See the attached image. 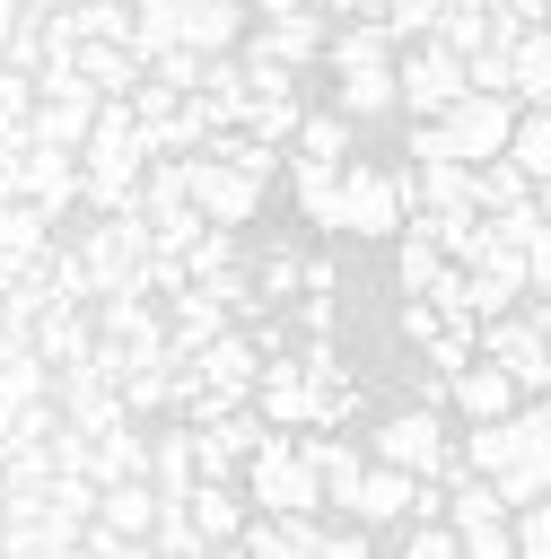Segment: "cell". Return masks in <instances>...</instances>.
I'll use <instances>...</instances> for the list:
<instances>
[{
    "instance_id": "cell-4",
    "label": "cell",
    "mask_w": 551,
    "mask_h": 559,
    "mask_svg": "<svg viewBox=\"0 0 551 559\" xmlns=\"http://www.w3.org/2000/svg\"><path fill=\"white\" fill-rule=\"evenodd\" d=\"M96 105H105V96L79 79V61H44V70H35V114H26V140H35V148H87Z\"/></svg>"
},
{
    "instance_id": "cell-24",
    "label": "cell",
    "mask_w": 551,
    "mask_h": 559,
    "mask_svg": "<svg viewBox=\"0 0 551 559\" xmlns=\"http://www.w3.org/2000/svg\"><path fill=\"white\" fill-rule=\"evenodd\" d=\"M289 192L306 210V227L341 236V166H315V157H289Z\"/></svg>"
},
{
    "instance_id": "cell-25",
    "label": "cell",
    "mask_w": 551,
    "mask_h": 559,
    "mask_svg": "<svg viewBox=\"0 0 551 559\" xmlns=\"http://www.w3.org/2000/svg\"><path fill=\"white\" fill-rule=\"evenodd\" d=\"M87 480L105 489V480H149V437L131 428V419H114V428H96V454H87Z\"/></svg>"
},
{
    "instance_id": "cell-37",
    "label": "cell",
    "mask_w": 551,
    "mask_h": 559,
    "mask_svg": "<svg viewBox=\"0 0 551 559\" xmlns=\"http://www.w3.org/2000/svg\"><path fill=\"white\" fill-rule=\"evenodd\" d=\"M175 402V367H131L122 376V411L140 419V411H166Z\"/></svg>"
},
{
    "instance_id": "cell-48",
    "label": "cell",
    "mask_w": 551,
    "mask_h": 559,
    "mask_svg": "<svg viewBox=\"0 0 551 559\" xmlns=\"http://www.w3.org/2000/svg\"><path fill=\"white\" fill-rule=\"evenodd\" d=\"M254 17H297V9H315V0H245Z\"/></svg>"
},
{
    "instance_id": "cell-1",
    "label": "cell",
    "mask_w": 551,
    "mask_h": 559,
    "mask_svg": "<svg viewBox=\"0 0 551 559\" xmlns=\"http://www.w3.org/2000/svg\"><path fill=\"white\" fill-rule=\"evenodd\" d=\"M455 454H464L507 507L551 498V393H542V402H516L507 419H472Z\"/></svg>"
},
{
    "instance_id": "cell-28",
    "label": "cell",
    "mask_w": 551,
    "mask_h": 559,
    "mask_svg": "<svg viewBox=\"0 0 551 559\" xmlns=\"http://www.w3.org/2000/svg\"><path fill=\"white\" fill-rule=\"evenodd\" d=\"M306 454H315V472H324V507H341V515H350V489H359L367 454H359L350 437H306Z\"/></svg>"
},
{
    "instance_id": "cell-34",
    "label": "cell",
    "mask_w": 551,
    "mask_h": 559,
    "mask_svg": "<svg viewBox=\"0 0 551 559\" xmlns=\"http://www.w3.org/2000/svg\"><path fill=\"white\" fill-rule=\"evenodd\" d=\"M52 245V218L35 201H0V253H44Z\"/></svg>"
},
{
    "instance_id": "cell-39",
    "label": "cell",
    "mask_w": 551,
    "mask_h": 559,
    "mask_svg": "<svg viewBox=\"0 0 551 559\" xmlns=\"http://www.w3.org/2000/svg\"><path fill=\"white\" fill-rule=\"evenodd\" d=\"M297 288H306V262H297V253L254 262V297H262V306H280V297H297Z\"/></svg>"
},
{
    "instance_id": "cell-22",
    "label": "cell",
    "mask_w": 551,
    "mask_h": 559,
    "mask_svg": "<svg viewBox=\"0 0 551 559\" xmlns=\"http://www.w3.org/2000/svg\"><path fill=\"white\" fill-rule=\"evenodd\" d=\"M157 480H105V498H96V524H114L122 542H149L157 533Z\"/></svg>"
},
{
    "instance_id": "cell-27",
    "label": "cell",
    "mask_w": 551,
    "mask_h": 559,
    "mask_svg": "<svg viewBox=\"0 0 551 559\" xmlns=\"http://www.w3.org/2000/svg\"><path fill=\"white\" fill-rule=\"evenodd\" d=\"M350 114L341 105H315V114H297V140H289V157H315V166H350Z\"/></svg>"
},
{
    "instance_id": "cell-9",
    "label": "cell",
    "mask_w": 551,
    "mask_h": 559,
    "mask_svg": "<svg viewBox=\"0 0 551 559\" xmlns=\"http://www.w3.org/2000/svg\"><path fill=\"white\" fill-rule=\"evenodd\" d=\"M376 463H402V472L437 480V472L455 463V437H446V419H437L429 402H402V411L376 419Z\"/></svg>"
},
{
    "instance_id": "cell-19",
    "label": "cell",
    "mask_w": 551,
    "mask_h": 559,
    "mask_svg": "<svg viewBox=\"0 0 551 559\" xmlns=\"http://www.w3.org/2000/svg\"><path fill=\"white\" fill-rule=\"evenodd\" d=\"M149 480H157V498H184L201 480V428L192 419H175V428L149 437Z\"/></svg>"
},
{
    "instance_id": "cell-31",
    "label": "cell",
    "mask_w": 551,
    "mask_h": 559,
    "mask_svg": "<svg viewBox=\"0 0 551 559\" xmlns=\"http://www.w3.org/2000/svg\"><path fill=\"white\" fill-rule=\"evenodd\" d=\"M499 210H534V175L516 157H490L481 166V218H499Z\"/></svg>"
},
{
    "instance_id": "cell-51",
    "label": "cell",
    "mask_w": 551,
    "mask_h": 559,
    "mask_svg": "<svg viewBox=\"0 0 551 559\" xmlns=\"http://www.w3.org/2000/svg\"><path fill=\"white\" fill-rule=\"evenodd\" d=\"M70 9H96V0H70Z\"/></svg>"
},
{
    "instance_id": "cell-2",
    "label": "cell",
    "mask_w": 551,
    "mask_h": 559,
    "mask_svg": "<svg viewBox=\"0 0 551 559\" xmlns=\"http://www.w3.org/2000/svg\"><path fill=\"white\" fill-rule=\"evenodd\" d=\"M507 131H516V96H481V87H464L446 114L411 122V166H429V157L490 166V157H507Z\"/></svg>"
},
{
    "instance_id": "cell-26",
    "label": "cell",
    "mask_w": 551,
    "mask_h": 559,
    "mask_svg": "<svg viewBox=\"0 0 551 559\" xmlns=\"http://www.w3.org/2000/svg\"><path fill=\"white\" fill-rule=\"evenodd\" d=\"M70 61H79V79H87L96 96H131V87L149 79V61H140L131 44H79Z\"/></svg>"
},
{
    "instance_id": "cell-49",
    "label": "cell",
    "mask_w": 551,
    "mask_h": 559,
    "mask_svg": "<svg viewBox=\"0 0 551 559\" xmlns=\"http://www.w3.org/2000/svg\"><path fill=\"white\" fill-rule=\"evenodd\" d=\"M210 559H254V550H245V542H219V550H210Z\"/></svg>"
},
{
    "instance_id": "cell-13",
    "label": "cell",
    "mask_w": 551,
    "mask_h": 559,
    "mask_svg": "<svg viewBox=\"0 0 551 559\" xmlns=\"http://www.w3.org/2000/svg\"><path fill=\"white\" fill-rule=\"evenodd\" d=\"M35 358L61 376V367H87L96 358V306H44L35 314Z\"/></svg>"
},
{
    "instance_id": "cell-46",
    "label": "cell",
    "mask_w": 551,
    "mask_h": 559,
    "mask_svg": "<svg viewBox=\"0 0 551 559\" xmlns=\"http://www.w3.org/2000/svg\"><path fill=\"white\" fill-rule=\"evenodd\" d=\"M17 349H35V332H26V323H9V314H0V367H9V358H17Z\"/></svg>"
},
{
    "instance_id": "cell-8",
    "label": "cell",
    "mask_w": 551,
    "mask_h": 559,
    "mask_svg": "<svg viewBox=\"0 0 551 559\" xmlns=\"http://www.w3.org/2000/svg\"><path fill=\"white\" fill-rule=\"evenodd\" d=\"M394 79H402V114L411 122H429V114H446L464 87H472V70H464V52L455 44H437V35H420V44H402V61H394Z\"/></svg>"
},
{
    "instance_id": "cell-23",
    "label": "cell",
    "mask_w": 551,
    "mask_h": 559,
    "mask_svg": "<svg viewBox=\"0 0 551 559\" xmlns=\"http://www.w3.org/2000/svg\"><path fill=\"white\" fill-rule=\"evenodd\" d=\"M324 61H332V70H367V61H402V44H394L385 17H341L332 44H324Z\"/></svg>"
},
{
    "instance_id": "cell-38",
    "label": "cell",
    "mask_w": 551,
    "mask_h": 559,
    "mask_svg": "<svg viewBox=\"0 0 551 559\" xmlns=\"http://www.w3.org/2000/svg\"><path fill=\"white\" fill-rule=\"evenodd\" d=\"M201 61H210V52H192V44H166V52H149V79H166L175 96H192V87H201Z\"/></svg>"
},
{
    "instance_id": "cell-30",
    "label": "cell",
    "mask_w": 551,
    "mask_h": 559,
    "mask_svg": "<svg viewBox=\"0 0 551 559\" xmlns=\"http://www.w3.org/2000/svg\"><path fill=\"white\" fill-rule=\"evenodd\" d=\"M507 157L542 183L551 175V105H516V131H507Z\"/></svg>"
},
{
    "instance_id": "cell-10",
    "label": "cell",
    "mask_w": 551,
    "mask_h": 559,
    "mask_svg": "<svg viewBox=\"0 0 551 559\" xmlns=\"http://www.w3.org/2000/svg\"><path fill=\"white\" fill-rule=\"evenodd\" d=\"M481 358H490V367H507L525 402H534V393H551V332H542L534 314H490V323H481Z\"/></svg>"
},
{
    "instance_id": "cell-47",
    "label": "cell",
    "mask_w": 551,
    "mask_h": 559,
    "mask_svg": "<svg viewBox=\"0 0 551 559\" xmlns=\"http://www.w3.org/2000/svg\"><path fill=\"white\" fill-rule=\"evenodd\" d=\"M17 26H26V0H0V61H9V44H17Z\"/></svg>"
},
{
    "instance_id": "cell-44",
    "label": "cell",
    "mask_w": 551,
    "mask_h": 559,
    "mask_svg": "<svg viewBox=\"0 0 551 559\" xmlns=\"http://www.w3.org/2000/svg\"><path fill=\"white\" fill-rule=\"evenodd\" d=\"M0 114H35V70H0Z\"/></svg>"
},
{
    "instance_id": "cell-14",
    "label": "cell",
    "mask_w": 551,
    "mask_h": 559,
    "mask_svg": "<svg viewBox=\"0 0 551 559\" xmlns=\"http://www.w3.org/2000/svg\"><path fill=\"white\" fill-rule=\"evenodd\" d=\"M254 9L245 0H175V44H192V52H236L254 26H245Z\"/></svg>"
},
{
    "instance_id": "cell-16",
    "label": "cell",
    "mask_w": 551,
    "mask_h": 559,
    "mask_svg": "<svg viewBox=\"0 0 551 559\" xmlns=\"http://www.w3.org/2000/svg\"><path fill=\"white\" fill-rule=\"evenodd\" d=\"M446 402L464 411V419H507L525 393H516V376L507 367H490V358H472V367H455L446 376Z\"/></svg>"
},
{
    "instance_id": "cell-15",
    "label": "cell",
    "mask_w": 551,
    "mask_h": 559,
    "mask_svg": "<svg viewBox=\"0 0 551 559\" xmlns=\"http://www.w3.org/2000/svg\"><path fill=\"white\" fill-rule=\"evenodd\" d=\"M254 411L271 428H315V384L297 358H262V384H254Z\"/></svg>"
},
{
    "instance_id": "cell-29",
    "label": "cell",
    "mask_w": 551,
    "mask_h": 559,
    "mask_svg": "<svg viewBox=\"0 0 551 559\" xmlns=\"http://www.w3.org/2000/svg\"><path fill=\"white\" fill-rule=\"evenodd\" d=\"M507 52H516V105H551V26H525Z\"/></svg>"
},
{
    "instance_id": "cell-7",
    "label": "cell",
    "mask_w": 551,
    "mask_h": 559,
    "mask_svg": "<svg viewBox=\"0 0 551 559\" xmlns=\"http://www.w3.org/2000/svg\"><path fill=\"white\" fill-rule=\"evenodd\" d=\"M184 192H192V210H201L210 227H254V210L271 201L262 175H245V166H227V157H210V148L184 157Z\"/></svg>"
},
{
    "instance_id": "cell-17",
    "label": "cell",
    "mask_w": 551,
    "mask_h": 559,
    "mask_svg": "<svg viewBox=\"0 0 551 559\" xmlns=\"http://www.w3.org/2000/svg\"><path fill=\"white\" fill-rule=\"evenodd\" d=\"M332 105H341L350 122L402 114V79H394V61H367V70H332Z\"/></svg>"
},
{
    "instance_id": "cell-45",
    "label": "cell",
    "mask_w": 551,
    "mask_h": 559,
    "mask_svg": "<svg viewBox=\"0 0 551 559\" xmlns=\"http://www.w3.org/2000/svg\"><path fill=\"white\" fill-rule=\"evenodd\" d=\"M315 559H376V542H367V524H341V533H324Z\"/></svg>"
},
{
    "instance_id": "cell-33",
    "label": "cell",
    "mask_w": 551,
    "mask_h": 559,
    "mask_svg": "<svg viewBox=\"0 0 551 559\" xmlns=\"http://www.w3.org/2000/svg\"><path fill=\"white\" fill-rule=\"evenodd\" d=\"M149 542H157L166 559H210V542H201V524H192V507H184V498H166V507H157V533H149Z\"/></svg>"
},
{
    "instance_id": "cell-5",
    "label": "cell",
    "mask_w": 551,
    "mask_h": 559,
    "mask_svg": "<svg viewBox=\"0 0 551 559\" xmlns=\"http://www.w3.org/2000/svg\"><path fill=\"white\" fill-rule=\"evenodd\" d=\"M149 218L140 210H114V218H96L87 236H79V262H87V280H96V297H114V288H140L149 297Z\"/></svg>"
},
{
    "instance_id": "cell-36",
    "label": "cell",
    "mask_w": 551,
    "mask_h": 559,
    "mask_svg": "<svg viewBox=\"0 0 551 559\" xmlns=\"http://www.w3.org/2000/svg\"><path fill=\"white\" fill-rule=\"evenodd\" d=\"M464 70H472V87H481V96H516V52H507V44L464 52Z\"/></svg>"
},
{
    "instance_id": "cell-3",
    "label": "cell",
    "mask_w": 551,
    "mask_h": 559,
    "mask_svg": "<svg viewBox=\"0 0 551 559\" xmlns=\"http://www.w3.org/2000/svg\"><path fill=\"white\" fill-rule=\"evenodd\" d=\"M236 480H245L254 515H315V507H324V472H315L306 437H289V428H271V437L245 454Z\"/></svg>"
},
{
    "instance_id": "cell-20",
    "label": "cell",
    "mask_w": 551,
    "mask_h": 559,
    "mask_svg": "<svg viewBox=\"0 0 551 559\" xmlns=\"http://www.w3.org/2000/svg\"><path fill=\"white\" fill-rule=\"evenodd\" d=\"M184 507H192L201 542L219 550V542H236V533H245V507H254V498H245V480H192V489H184Z\"/></svg>"
},
{
    "instance_id": "cell-43",
    "label": "cell",
    "mask_w": 551,
    "mask_h": 559,
    "mask_svg": "<svg viewBox=\"0 0 551 559\" xmlns=\"http://www.w3.org/2000/svg\"><path fill=\"white\" fill-rule=\"evenodd\" d=\"M87 454H96V437H87L79 419H61V428H52V472H87Z\"/></svg>"
},
{
    "instance_id": "cell-11",
    "label": "cell",
    "mask_w": 551,
    "mask_h": 559,
    "mask_svg": "<svg viewBox=\"0 0 551 559\" xmlns=\"http://www.w3.org/2000/svg\"><path fill=\"white\" fill-rule=\"evenodd\" d=\"M219 402H254V384H262V349L245 341V332H219V341H201L192 358H184Z\"/></svg>"
},
{
    "instance_id": "cell-40",
    "label": "cell",
    "mask_w": 551,
    "mask_h": 559,
    "mask_svg": "<svg viewBox=\"0 0 551 559\" xmlns=\"http://www.w3.org/2000/svg\"><path fill=\"white\" fill-rule=\"evenodd\" d=\"M437 9H446V0H394V9H385L394 44H420V35H437Z\"/></svg>"
},
{
    "instance_id": "cell-21",
    "label": "cell",
    "mask_w": 551,
    "mask_h": 559,
    "mask_svg": "<svg viewBox=\"0 0 551 559\" xmlns=\"http://www.w3.org/2000/svg\"><path fill=\"white\" fill-rule=\"evenodd\" d=\"M254 559H315L324 550V524L315 515H245V533H236Z\"/></svg>"
},
{
    "instance_id": "cell-32",
    "label": "cell",
    "mask_w": 551,
    "mask_h": 559,
    "mask_svg": "<svg viewBox=\"0 0 551 559\" xmlns=\"http://www.w3.org/2000/svg\"><path fill=\"white\" fill-rule=\"evenodd\" d=\"M446 271H455V262H446L429 236H411V227H402V253H394V280H402V297H429Z\"/></svg>"
},
{
    "instance_id": "cell-6",
    "label": "cell",
    "mask_w": 551,
    "mask_h": 559,
    "mask_svg": "<svg viewBox=\"0 0 551 559\" xmlns=\"http://www.w3.org/2000/svg\"><path fill=\"white\" fill-rule=\"evenodd\" d=\"M402 218H411V192H402V166H367V157H350L341 166V236H402Z\"/></svg>"
},
{
    "instance_id": "cell-52",
    "label": "cell",
    "mask_w": 551,
    "mask_h": 559,
    "mask_svg": "<svg viewBox=\"0 0 551 559\" xmlns=\"http://www.w3.org/2000/svg\"><path fill=\"white\" fill-rule=\"evenodd\" d=\"M70 559H87V550H70Z\"/></svg>"
},
{
    "instance_id": "cell-35",
    "label": "cell",
    "mask_w": 551,
    "mask_h": 559,
    "mask_svg": "<svg viewBox=\"0 0 551 559\" xmlns=\"http://www.w3.org/2000/svg\"><path fill=\"white\" fill-rule=\"evenodd\" d=\"M394 559H472V550H464V533L446 515H429V524H402V550Z\"/></svg>"
},
{
    "instance_id": "cell-42",
    "label": "cell",
    "mask_w": 551,
    "mask_h": 559,
    "mask_svg": "<svg viewBox=\"0 0 551 559\" xmlns=\"http://www.w3.org/2000/svg\"><path fill=\"white\" fill-rule=\"evenodd\" d=\"M516 559H551V498L516 507Z\"/></svg>"
},
{
    "instance_id": "cell-18",
    "label": "cell",
    "mask_w": 551,
    "mask_h": 559,
    "mask_svg": "<svg viewBox=\"0 0 551 559\" xmlns=\"http://www.w3.org/2000/svg\"><path fill=\"white\" fill-rule=\"evenodd\" d=\"M17 201H35L44 218H61V210L79 201V148H26V183H17Z\"/></svg>"
},
{
    "instance_id": "cell-12",
    "label": "cell",
    "mask_w": 551,
    "mask_h": 559,
    "mask_svg": "<svg viewBox=\"0 0 551 559\" xmlns=\"http://www.w3.org/2000/svg\"><path fill=\"white\" fill-rule=\"evenodd\" d=\"M324 44H332V17H324V9H297V17H262L236 52H271V61L306 70V61H324Z\"/></svg>"
},
{
    "instance_id": "cell-50",
    "label": "cell",
    "mask_w": 551,
    "mask_h": 559,
    "mask_svg": "<svg viewBox=\"0 0 551 559\" xmlns=\"http://www.w3.org/2000/svg\"><path fill=\"white\" fill-rule=\"evenodd\" d=\"M534 323H542V332H551V297H534Z\"/></svg>"
},
{
    "instance_id": "cell-41",
    "label": "cell",
    "mask_w": 551,
    "mask_h": 559,
    "mask_svg": "<svg viewBox=\"0 0 551 559\" xmlns=\"http://www.w3.org/2000/svg\"><path fill=\"white\" fill-rule=\"evenodd\" d=\"M525 297H551V218L525 227Z\"/></svg>"
}]
</instances>
